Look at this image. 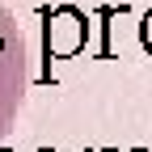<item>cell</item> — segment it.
Returning <instances> with one entry per match:
<instances>
[{
  "instance_id": "6da1fadb",
  "label": "cell",
  "mask_w": 152,
  "mask_h": 152,
  "mask_svg": "<svg viewBox=\"0 0 152 152\" xmlns=\"http://www.w3.org/2000/svg\"><path fill=\"white\" fill-rule=\"evenodd\" d=\"M21 34L9 21V13L0 9V118L9 114V106L21 97Z\"/></svg>"
},
{
  "instance_id": "7a4b0ae2",
  "label": "cell",
  "mask_w": 152,
  "mask_h": 152,
  "mask_svg": "<svg viewBox=\"0 0 152 152\" xmlns=\"http://www.w3.org/2000/svg\"><path fill=\"white\" fill-rule=\"evenodd\" d=\"M144 47H148V51H152V13H148V17H144Z\"/></svg>"
},
{
  "instance_id": "3957f363",
  "label": "cell",
  "mask_w": 152,
  "mask_h": 152,
  "mask_svg": "<svg viewBox=\"0 0 152 152\" xmlns=\"http://www.w3.org/2000/svg\"><path fill=\"white\" fill-rule=\"evenodd\" d=\"M38 152H51V148H38Z\"/></svg>"
}]
</instances>
